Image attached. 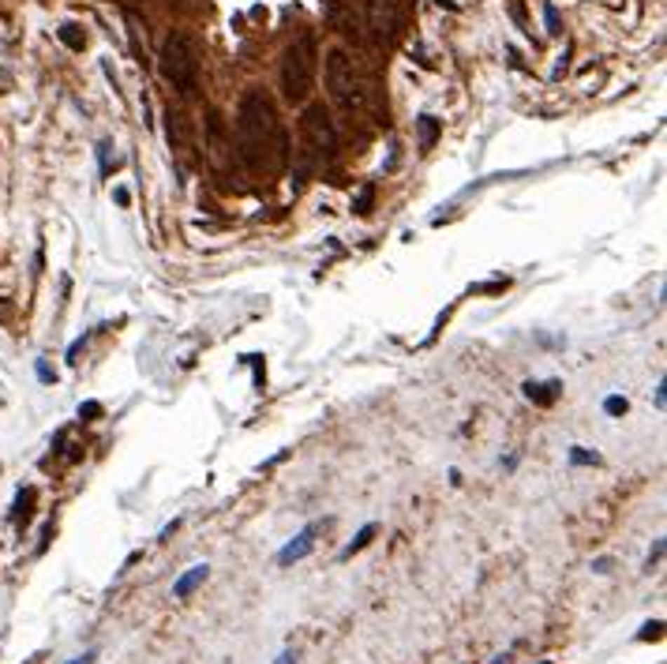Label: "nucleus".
<instances>
[{
	"instance_id": "nucleus-8",
	"label": "nucleus",
	"mask_w": 667,
	"mask_h": 664,
	"mask_svg": "<svg viewBox=\"0 0 667 664\" xmlns=\"http://www.w3.org/2000/svg\"><path fill=\"white\" fill-rule=\"evenodd\" d=\"M206 578H210V567H206V563H195V567H188L177 582H173V597H177V601H188Z\"/></svg>"
},
{
	"instance_id": "nucleus-21",
	"label": "nucleus",
	"mask_w": 667,
	"mask_h": 664,
	"mask_svg": "<svg viewBox=\"0 0 667 664\" xmlns=\"http://www.w3.org/2000/svg\"><path fill=\"white\" fill-rule=\"evenodd\" d=\"M97 660V649H86V653H79V657H72L68 664H94Z\"/></svg>"
},
{
	"instance_id": "nucleus-27",
	"label": "nucleus",
	"mask_w": 667,
	"mask_h": 664,
	"mask_svg": "<svg viewBox=\"0 0 667 664\" xmlns=\"http://www.w3.org/2000/svg\"><path fill=\"white\" fill-rule=\"evenodd\" d=\"M113 199H116L120 206H128V192H124V188H116V192H113Z\"/></svg>"
},
{
	"instance_id": "nucleus-22",
	"label": "nucleus",
	"mask_w": 667,
	"mask_h": 664,
	"mask_svg": "<svg viewBox=\"0 0 667 664\" xmlns=\"http://www.w3.org/2000/svg\"><path fill=\"white\" fill-rule=\"evenodd\" d=\"M38 379H41V383H53V372H49L46 361H38Z\"/></svg>"
},
{
	"instance_id": "nucleus-14",
	"label": "nucleus",
	"mask_w": 667,
	"mask_h": 664,
	"mask_svg": "<svg viewBox=\"0 0 667 664\" xmlns=\"http://www.w3.org/2000/svg\"><path fill=\"white\" fill-rule=\"evenodd\" d=\"M570 465H600V454L588 447H570Z\"/></svg>"
},
{
	"instance_id": "nucleus-18",
	"label": "nucleus",
	"mask_w": 667,
	"mask_h": 664,
	"mask_svg": "<svg viewBox=\"0 0 667 664\" xmlns=\"http://www.w3.org/2000/svg\"><path fill=\"white\" fill-rule=\"evenodd\" d=\"M371 199H375V188L368 184V188L356 195V214H368V211H371Z\"/></svg>"
},
{
	"instance_id": "nucleus-23",
	"label": "nucleus",
	"mask_w": 667,
	"mask_h": 664,
	"mask_svg": "<svg viewBox=\"0 0 667 664\" xmlns=\"http://www.w3.org/2000/svg\"><path fill=\"white\" fill-rule=\"evenodd\" d=\"M139 559H143V552H131V556L124 559V567H120V574H124V571H131V567H135Z\"/></svg>"
},
{
	"instance_id": "nucleus-13",
	"label": "nucleus",
	"mask_w": 667,
	"mask_h": 664,
	"mask_svg": "<svg viewBox=\"0 0 667 664\" xmlns=\"http://www.w3.org/2000/svg\"><path fill=\"white\" fill-rule=\"evenodd\" d=\"M30 503H34V488H23V492L15 496V503H12V518H15V522L27 518V514H30V510H27Z\"/></svg>"
},
{
	"instance_id": "nucleus-5",
	"label": "nucleus",
	"mask_w": 667,
	"mask_h": 664,
	"mask_svg": "<svg viewBox=\"0 0 667 664\" xmlns=\"http://www.w3.org/2000/svg\"><path fill=\"white\" fill-rule=\"evenodd\" d=\"M304 139H308V158L311 154H323V158H334L337 150V132H334V121L323 105H311L304 113Z\"/></svg>"
},
{
	"instance_id": "nucleus-3",
	"label": "nucleus",
	"mask_w": 667,
	"mask_h": 664,
	"mask_svg": "<svg viewBox=\"0 0 667 664\" xmlns=\"http://www.w3.org/2000/svg\"><path fill=\"white\" fill-rule=\"evenodd\" d=\"M315 64H319V46H315L311 34H300L281 57V94L292 105L308 102L315 86Z\"/></svg>"
},
{
	"instance_id": "nucleus-25",
	"label": "nucleus",
	"mask_w": 667,
	"mask_h": 664,
	"mask_svg": "<svg viewBox=\"0 0 667 664\" xmlns=\"http://www.w3.org/2000/svg\"><path fill=\"white\" fill-rule=\"evenodd\" d=\"M274 664H297V653H292V649H285V653H281V657H278Z\"/></svg>"
},
{
	"instance_id": "nucleus-6",
	"label": "nucleus",
	"mask_w": 667,
	"mask_h": 664,
	"mask_svg": "<svg viewBox=\"0 0 667 664\" xmlns=\"http://www.w3.org/2000/svg\"><path fill=\"white\" fill-rule=\"evenodd\" d=\"M364 19H368V30L379 41L393 38V30H398V23H401V0H368Z\"/></svg>"
},
{
	"instance_id": "nucleus-29",
	"label": "nucleus",
	"mask_w": 667,
	"mask_h": 664,
	"mask_svg": "<svg viewBox=\"0 0 667 664\" xmlns=\"http://www.w3.org/2000/svg\"><path fill=\"white\" fill-rule=\"evenodd\" d=\"M439 4H446V8H454V0H439Z\"/></svg>"
},
{
	"instance_id": "nucleus-1",
	"label": "nucleus",
	"mask_w": 667,
	"mask_h": 664,
	"mask_svg": "<svg viewBox=\"0 0 667 664\" xmlns=\"http://www.w3.org/2000/svg\"><path fill=\"white\" fill-rule=\"evenodd\" d=\"M236 132H240V150L251 166H262L270 154L274 161H285V132H281L278 117H274V105L262 91H251L240 98V109H236Z\"/></svg>"
},
{
	"instance_id": "nucleus-7",
	"label": "nucleus",
	"mask_w": 667,
	"mask_h": 664,
	"mask_svg": "<svg viewBox=\"0 0 667 664\" xmlns=\"http://www.w3.org/2000/svg\"><path fill=\"white\" fill-rule=\"evenodd\" d=\"M315 537H319V526H315V522H308V526H304L297 537H292L285 548H281L278 556H274V563H278V567H292V563L308 559V556H311V548H315Z\"/></svg>"
},
{
	"instance_id": "nucleus-12",
	"label": "nucleus",
	"mask_w": 667,
	"mask_h": 664,
	"mask_svg": "<svg viewBox=\"0 0 667 664\" xmlns=\"http://www.w3.org/2000/svg\"><path fill=\"white\" fill-rule=\"evenodd\" d=\"M435 135H439V121L435 117H420V147L424 150L435 143Z\"/></svg>"
},
{
	"instance_id": "nucleus-2",
	"label": "nucleus",
	"mask_w": 667,
	"mask_h": 664,
	"mask_svg": "<svg viewBox=\"0 0 667 664\" xmlns=\"http://www.w3.org/2000/svg\"><path fill=\"white\" fill-rule=\"evenodd\" d=\"M158 72L177 94H191L199 86V46L188 30H173V34L161 41L158 53Z\"/></svg>"
},
{
	"instance_id": "nucleus-11",
	"label": "nucleus",
	"mask_w": 667,
	"mask_h": 664,
	"mask_svg": "<svg viewBox=\"0 0 667 664\" xmlns=\"http://www.w3.org/2000/svg\"><path fill=\"white\" fill-rule=\"evenodd\" d=\"M555 394H559V383H525V398L537 406H551Z\"/></svg>"
},
{
	"instance_id": "nucleus-9",
	"label": "nucleus",
	"mask_w": 667,
	"mask_h": 664,
	"mask_svg": "<svg viewBox=\"0 0 667 664\" xmlns=\"http://www.w3.org/2000/svg\"><path fill=\"white\" fill-rule=\"evenodd\" d=\"M375 533H379V526H375V522H368V526H360V533H356V537L345 544V548H342V556H337V559H342V563H349L353 556H360V552H364L368 544L375 540Z\"/></svg>"
},
{
	"instance_id": "nucleus-19",
	"label": "nucleus",
	"mask_w": 667,
	"mask_h": 664,
	"mask_svg": "<svg viewBox=\"0 0 667 664\" xmlns=\"http://www.w3.org/2000/svg\"><path fill=\"white\" fill-rule=\"evenodd\" d=\"M660 559H663V540H656V544H652V552H649V559H645V571H652Z\"/></svg>"
},
{
	"instance_id": "nucleus-4",
	"label": "nucleus",
	"mask_w": 667,
	"mask_h": 664,
	"mask_svg": "<svg viewBox=\"0 0 667 664\" xmlns=\"http://www.w3.org/2000/svg\"><path fill=\"white\" fill-rule=\"evenodd\" d=\"M326 91L337 105L353 109L360 105V75L353 68V60H349L345 49H330L326 53Z\"/></svg>"
},
{
	"instance_id": "nucleus-15",
	"label": "nucleus",
	"mask_w": 667,
	"mask_h": 664,
	"mask_svg": "<svg viewBox=\"0 0 667 664\" xmlns=\"http://www.w3.org/2000/svg\"><path fill=\"white\" fill-rule=\"evenodd\" d=\"M660 638H663V619H652L638 630V642H660Z\"/></svg>"
},
{
	"instance_id": "nucleus-24",
	"label": "nucleus",
	"mask_w": 667,
	"mask_h": 664,
	"mask_svg": "<svg viewBox=\"0 0 667 664\" xmlns=\"http://www.w3.org/2000/svg\"><path fill=\"white\" fill-rule=\"evenodd\" d=\"M663 390H667L663 383H660V387H656V409H663V406H667V394H663Z\"/></svg>"
},
{
	"instance_id": "nucleus-16",
	"label": "nucleus",
	"mask_w": 667,
	"mask_h": 664,
	"mask_svg": "<svg viewBox=\"0 0 667 664\" xmlns=\"http://www.w3.org/2000/svg\"><path fill=\"white\" fill-rule=\"evenodd\" d=\"M544 27H548V34H562L559 12H555V4H551V0H548V4H544Z\"/></svg>"
},
{
	"instance_id": "nucleus-26",
	"label": "nucleus",
	"mask_w": 667,
	"mask_h": 664,
	"mask_svg": "<svg viewBox=\"0 0 667 664\" xmlns=\"http://www.w3.org/2000/svg\"><path fill=\"white\" fill-rule=\"evenodd\" d=\"M593 571H596V574H607V571H611V559H596Z\"/></svg>"
},
{
	"instance_id": "nucleus-28",
	"label": "nucleus",
	"mask_w": 667,
	"mask_h": 664,
	"mask_svg": "<svg viewBox=\"0 0 667 664\" xmlns=\"http://www.w3.org/2000/svg\"><path fill=\"white\" fill-rule=\"evenodd\" d=\"M4 86H8V72L0 68V91H4Z\"/></svg>"
},
{
	"instance_id": "nucleus-17",
	"label": "nucleus",
	"mask_w": 667,
	"mask_h": 664,
	"mask_svg": "<svg viewBox=\"0 0 667 664\" xmlns=\"http://www.w3.org/2000/svg\"><path fill=\"white\" fill-rule=\"evenodd\" d=\"M626 409H630V406H626V398H619V394H611V398L604 401V413H607V417H622Z\"/></svg>"
},
{
	"instance_id": "nucleus-10",
	"label": "nucleus",
	"mask_w": 667,
	"mask_h": 664,
	"mask_svg": "<svg viewBox=\"0 0 667 664\" xmlns=\"http://www.w3.org/2000/svg\"><path fill=\"white\" fill-rule=\"evenodd\" d=\"M57 38H60L72 53H83V49H86V34H83V27H79V23H60Z\"/></svg>"
},
{
	"instance_id": "nucleus-20",
	"label": "nucleus",
	"mask_w": 667,
	"mask_h": 664,
	"mask_svg": "<svg viewBox=\"0 0 667 664\" xmlns=\"http://www.w3.org/2000/svg\"><path fill=\"white\" fill-rule=\"evenodd\" d=\"M79 417H86V420L102 417V406H97V401H83V406H79Z\"/></svg>"
}]
</instances>
